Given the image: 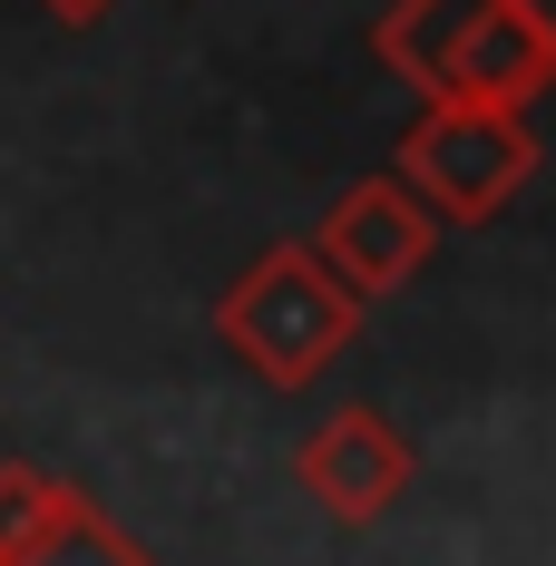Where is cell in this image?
<instances>
[{
  "label": "cell",
  "mask_w": 556,
  "mask_h": 566,
  "mask_svg": "<svg viewBox=\"0 0 556 566\" xmlns=\"http://www.w3.org/2000/svg\"><path fill=\"white\" fill-rule=\"evenodd\" d=\"M216 342L264 381V391H313L342 352L361 342V293L323 264V244H264L244 274L216 293Z\"/></svg>",
  "instance_id": "obj_1"
},
{
  "label": "cell",
  "mask_w": 556,
  "mask_h": 566,
  "mask_svg": "<svg viewBox=\"0 0 556 566\" xmlns=\"http://www.w3.org/2000/svg\"><path fill=\"white\" fill-rule=\"evenodd\" d=\"M400 176L420 186V206L440 226H499L537 176V127L527 108H489V98H420L410 137H400Z\"/></svg>",
  "instance_id": "obj_2"
},
{
  "label": "cell",
  "mask_w": 556,
  "mask_h": 566,
  "mask_svg": "<svg viewBox=\"0 0 556 566\" xmlns=\"http://www.w3.org/2000/svg\"><path fill=\"white\" fill-rule=\"evenodd\" d=\"M293 479H303V499L333 517V527H381L410 499L420 450H410V430L390 420L381 400H342L333 420L293 450Z\"/></svg>",
  "instance_id": "obj_3"
},
{
  "label": "cell",
  "mask_w": 556,
  "mask_h": 566,
  "mask_svg": "<svg viewBox=\"0 0 556 566\" xmlns=\"http://www.w3.org/2000/svg\"><path fill=\"white\" fill-rule=\"evenodd\" d=\"M323 264H333L361 303H381V293H400V283L430 274V254H440V216L420 206V186L400 167L361 176V186H342V206L323 216Z\"/></svg>",
  "instance_id": "obj_4"
},
{
  "label": "cell",
  "mask_w": 556,
  "mask_h": 566,
  "mask_svg": "<svg viewBox=\"0 0 556 566\" xmlns=\"http://www.w3.org/2000/svg\"><path fill=\"white\" fill-rule=\"evenodd\" d=\"M0 566H157L108 509H88V489H69L59 469L0 459Z\"/></svg>",
  "instance_id": "obj_5"
},
{
  "label": "cell",
  "mask_w": 556,
  "mask_h": 566,
  "mask_svg": "<svg viewBox=\"0 0 556 566\" xmlns=\"http://www.w3.org/2000/svg\"><path fill=\"white\" fill-rule=\"evenodd\" d=\"M489 10H499V0H390L381 30H371V50H381L390 78H410L420 98H440L449 69L469 59V40H479Z\"/></svg>",
  "instance_id": "obj_6"
},
{
  "label": "cell",
  "mask_w": 556,
  "mask_h": 566,
  "mask_svg": "<svg viewBox=\"0 0 556 566\" xmlns=\"http://www.w3.org/2000/svg\"><path fill=\"white\" fill-rule=\"evenodd\" d=\"M40 10H50L59 30H98V20H117L127 0H40Z\"/></svg>",
  "instance_id": "obj_7"
}]
</instances>
